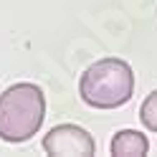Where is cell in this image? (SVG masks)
I'll return each instance as SVG.
<instances>
[{
    "label": "cell",
    "mask_w": 157,
    "mask_h": 157,
    "mask_svg": "<svg viewBox=\"0 0 157 157\" xmlns=\"http://www.w3.org/2000/svg\"><path fill=\"white\" fill-rule=\"evenodd\" d=\"M46 119V96L31 81L13 84L0 94V140L21 144L38 134Z\"/></svg>",
    "instance_id": "1"
},
{
    "label": "cell",
    "mask_w": 157,
    "mask_h": 157,
    "mask_svg": "<svg viewBox=\"0 0 157 157\" xmlns=\"http://www.w3.org/2000/svg\"><path fill=\"white\" fill-rule=\"evenodd\" d=\"M134 94L132 66L122 58H101L78 78V96L91 109H119Z\"/></svg>",
    "instance_id": "2"
},
{
    "label": "cell",
    "mask_w": 157,
    "mask_h": 157,
    "mask_svg": "<svg viewBox=\"0 0 157 157\" xmlns=\"http://www.w3.org/2000/svg\"><path fill=\"white\" fill-rule=\"evenodd\" d=\"M41 144L51 157H91L96 152L94 137L78 124H56L48 129Z\"/></svg>",
    "instance_id": "3"
},
{
    "label": "cell",
    "mask_w": 157,
    "mask_h": 157,
    "mask_svg": "<svg viewBox=\"0 0 157 157\" xmlns=\"http://www.w3.org/2000/svg\"><path fill=\"white\" fill-rule=\"evenodd\" d=\"M109 152L114 157H144L150 152V140L137 129H119L112 137Z\"/></svg>",
    "instance_id": "4"
},
{
    "label": "cell",
    "mask_w": 157,
    "mask_h": 157,
    "mask_svg": "<svg viewBox=\"0 0 157 157\" xmlns=\"http://www.w3.org/2000/svg\"><path fill=\"white\" fill-rule=\"evenodd\" d=\"M140 122H142L144 129L157 134V89L144 96V101L140 106Z\"/></svg>",
    "instance_id": "5"
}]
</instances>
